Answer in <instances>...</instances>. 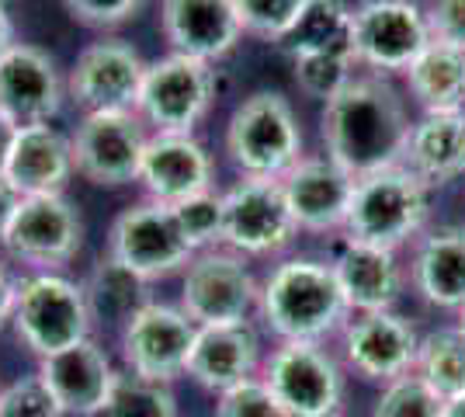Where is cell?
<instances>
[{"label":"cell","mask_w":465,"mask_h":417,"mask_svg":"<svg viewBox=\"0 0 465 417\" xmlns=\"http://www.w3.org/2000/svg\"><path fill=\"white\" fill-rule=\"evenodd\" d=\"M21 195L15 192V184L0 174V240L7 233V226H11V216H15V209H18Z\"/></svg>","instance_id":"41"},{"label":"cell","mask_w":465,"mask_h":417,"mask_svg":"<svg viewBox=\"0 0 465 417\" xmlns=\"http://www.w3.org/2000/svg\"><path fill=\"white\" fill-rule=\"evenodd\" d=\"M215 101L213 63L167 53L163 60L146 63V77L139 87L136 115L153 133L192 136V129L209 115Z\"/></svg>","instance_id":"8"},{"label":"cell","mask_w":465,"mask_h":417,"mask_svg":"<svg viewBox=\"0 0 465 417\" xmlns=\"http://www.w3.org/2000/svg\"><path fill=\"white\" fill-rule=\"evenodd\" d=\"M232 7H236L243 35L278 42L292 25V18L299 15L302 0H232Z\"/></svg>","instance_id":"35"},{"label":"cell","mask_w":465,"mask_h":417,"mask_svg":"<svg viewBox=\"0 0 465 417\" xmlns=\"http://www.w3.org/2000/svg\"><path fill=\"white\" fill-rule=\"evenodd\" d=\"M257 372H261V338L251 320L198 327L184 376H192L202 390L219 397L232 386L253 379Z\"/></svg>","instance_id":"22"},{"label":"cell","mask_w":465,"mask_h":417,"mask_svg":"<svg viewBox=\"0 0 465 417\" xmlns=\"http://www.w3.org/2000/svg\"><path fill=\"white\" fill-rule=\"evenodd\" d=\"M403 164L430 188L462 178L465 112H427L420 122H413Z\"/></svg>","instance_id":"26"},{"label":"cell","mask_w":465,"mask_h":417,"mask_svg":"<svg viewBox=\"0 0 465 417\" xmlns=\"http://www.w3.org/2000/svg\"><path fill=\"white\" fill-rule=\"evenodd\" d=\"M11 327L32 355L45 358L91 338L94 317L80 282L59 272H28L18 278Z\"/></svg>","instance_id":"5"},{"label":"cell","mask_w":465,"mask_h":417,"mask_svg":"<svg viewBox=\"0 0 465 417\" xmlns=\"http://www.w3.org/2000/svg\"><path fill=\"white\" fill-rule=\"evenodd\" d=\"M427 216H430V184L417 178L407 164H396L354 181L344 237L400 251L407 240L424 230Z\"/></svg>","instance_id":"3"},{"label":"cell","mask_w":465,"mask_h":417,"mask_svg":"<svg viewBox=\"0 0 465 417\" xmlns=\"http://www.w3.org/2000/svg\"><path fill=\"white\" fill-rule=\"evenodd\" d=\"M215 417H289L261 376L232 386L215 400Z\"/></svg>","instance_id":"36"},{"label":"cell","mask_w":465,"mask_h":417,"mask_svg":"<svg viewBox=\"0 0 465 417\" xmlns=\"http://www.w3.org/2000/svg\"><path fill=\"white\" fill-rule=\"evenodd\" d=\"M101 417H181V407L167 382L118 372Z\"/></svg>","instance_id":"31"},{"label":"cell","mask_w":465,"mask_h":417,"mask_svg":"<svg viewBox=\"0 0 465 417\" xmlns=\"http://www.w3.org/2000/svg\"><path fill=\"white\" fill-rule=\"evenodd\" d=\"M413 289L441 310L465 306V226H438L424 233L410 264Z\"/></svg>","instance_id":"25"},{"label":"cell","mask_w":465,"mask_h":417,"mask_svg":"<svg viewBox=\"0 0 465 417\" xmlns=\"http://www.w3.org/2000/svg\"><path fill=\"white\" fill-rule=\"evenodd\" d=\"M66 84L59 77L56 63L39 45L15 42L0 56V112L18 125L53 122L63 108Z\"/></svg>","instance_id":"18"},{"label":"cell","mask_w":465,"mask_h":417,"mask_svg":"<svg viewBox=\"0 0 465 417\" xmlns=\"http://www.w3.org/2000/svg\"><path fill=\"white\" fill-rule=\"evenodd\" d=\"M289 60L299 56H351L354 60V7L344 0H302L285 35L278 39Z\"/></svg>","instance_id":"27"},{"label":"cell","mask_w":465,"mask_h":417,"mask_svg":"<svg viewBox=\"0 0 465 417\" xmlns=\"http://www.w3.org/2000/svg\"><path fill=\"white\" fill-rule=\"evenodd\" d=\"M213 157L194 136H177V133H153L143 164H139V184L146 195L163 205L192 199L198 192L213 188Z\"/></svg>","instance_id":"20"},{"label":"cell","mask_w":465,"mask_h":417,"mask_svg":"<svg viewBox=\"0 0 465 417\" xmlns=\"http://www.w3.org/2000/svg\"><path fill=\"white\" fill-rule=\"evenodd\" d=\"M194 334H198V323L181 306L146 299L122 327L125 372L171 386L177 376L188 372Z\"/></svg>","instance_id":"12"},{"label":"cell","mask_w":465,"mask_h":417,"mask_svg":"<svg viewBox=\"0 0 465 417\" xmlns=\"http://www.w3.org/2000/svg\"><path fill=\"white\" fill-rule=\"evenodd\" d=\"M11 45H15V21H11L7 7H4V0H0V56H4Z\"/></svg>","instance_id":"43"},{"label":"cell","mask_w":465,"mask_h":417,"mask_svg":"<svg viewBox=\"0 0 465 417\" xmlns=\"http://www.w3.org/2000/svg\"><path fill=\"white\" fill-rule=\"evenodd\" d=\"M0 417H66L63 407L49 397L39 376L18 379L11 386H0Z\"/></svg>","instance_id":"37"},{"label":"cell","mask_w":465,"mask_h":417,"mask_svg":"<svg viewBox=\"0 0 465 417\" xmlns=\"http://www.w3.org/2000/svg\"><path fill=\"white\" fill-rule=\"evenodd\" d=\"M146 77V60L125 39L91 42L70 66L66 94L87 112H136L139 87Z\"/></svg>","instance_id":"15"},{"label":"cell","mask_w":465,"mask_h":417,"mask_svg":"<svg viewBox=\"0 0 465 417\" xmlns=\"http://www.w3.org/2000/svg\"><path fill=\"white\" fill-rule=\"evenodd\" d=\"M445 417H465V393L455 400H445Z\"/></svg>","instance_id":"44"},{"label":"cell","mask_w":465,"mask_h":417,"mask_svg":"<svg viewBox=\"0 0 465 417\" xmlns=\"http://www.w3.org/2000/svg\"><path fill=\"white\" fill-rule=\"evenodd\" d=\"M261 303V282L243 254L230 247L198 251L181 278V310L198 327L247 323Z\"/></svg>","instance_id":"6"},{"label":"cell","mask_w":465,"mask_h":417,"mask_svg":"<svg viewBox=\"0 0 465 417\" xmlns=\"http://www.w3.org/2000/svg\"><path fill=\"white\" fill-rule=\"evenodd\" d=\"M108 254L136 272L143 282H156L174 272H184L194 251L181 233L174 209L163 202H136L112 223L108 233Z\"/></svg>","instance_id":"10"},{"label":"cell","mask_w":465,"mask_h":417,"mask_svg":"<svg viewBox=\"0 0 465 417\" xmlns=\"http://www.w3.org/2000/svg\"><path fill=\"white\" fill-rule=\"evenodd\" d=\"M413 372L441 400H455L465 393V338L459 327H441L420 338Z\"/></svg>","instance_id":"30"},{"label":"cell","mask_w":465,"mask_h":417,"mask_svg":"<svg viewBox=\"0 0 465 417\" xmlns=\"http://www.w3.org/2000/svg\"><path fill=\"white\" fill-rule=\"evenodd\" d=\"M257 313L282 341H320L348 327V299L337 285L330 261L289 258L261 282Z\"/></svg>","instance_id":"2"},{"label":"cell","mask_w":465,"mask_h":417,"mask_svg":"<svg viewBox=\"0 0 465 417\" xmlns=\"http://www.w3.org/2000/svg\"><path fill=\"white\" fill-rule=\"evenodd\" d=\"M66 11L87 28H118L136 18L143 0H63Z\"/></svg>","instance_id":"38"},{"label":"cell","mask_w":465,"mask_h":417,"mask_svg":"<svg viewBox=\"0 0 465 417\" xmlns=\"http://www.w3.org/2000/svg\"><path fill=\"white\" fill-rule=\"evenodd\" d=\"M15 299H18V278L7 272V264H0V331L15 317Z\"/></svg>","instance_id":"40"},{"label":"cell","mask_w":465,"mask_h":417,"mask_svg":"<svg viewBox=\"0 0 465 417\" xmlns=\"http://www.w3.org/2000/svg\"><path fill=\"white\" fill-rule=\"evenodd\" d=\"M160 32L171 53L202 63L226 60L243 39L232 0H160Z\"/></svg>","instance_id":"19"},{"label":"cell","mask_w":465,"mask_h":417,"mask_svg":"<svg viewBox=\"0 0 465 417\" xmlns=\"http://www.w3.org/2000/svg\"><path fill=\"white\" fill-rule=\"evenodd\" d=\"M371 417H445V400L417 372H407V376L386 382L382 397L375 400Z\"/></svg>","instance_id":"33"},{"label":"cell","mask_w":465,"mask_h":417,"mask_svg":"<svg viewBox=\"0 0 465 417\" xmlns=\"http://www.w3.org/2000/svg\"><path fill=\"white\" fill-rule=\"evenodd\" d=\"M84 293H87L91 317L125 327V320L146 303V282L136 272H129L125 264H118L112 254H104L91 268V275L84 282Z\"/></svg>","instance_id":"29"},{"label":"cell","mask_w":465,"mask_h":417,"mask_svg":"<svg viewBox=\"0 0 465 417\" xmlns=\"http://www.w3.org/2000/svg\"><path fill=\"white\" fill-rule=\"evenodd\" d=\"M226 154L243 178H285L302 160V129L289 98L253 91L240 101L226 125Z\"/></svg>","instance_id":"4"},{"label":"cell","mask_w":465,"mask_h":417,"mask_svg":"<svg viewBox=\"0 0 465 417\" xmlns=\"http://www.w3.org/2000/svg\"><path fill=\"white\" fill-rule=\"evenodd\" d=\"M171 209H174L177 226H181V233H184V240H188V247H192L194 254L223 247V226H226L223 195H215L213 188H209V192H198L192 199L177 202Z\"/></svg>","instance_id":"32"},{"label":"cell","mask_w":465,"mask_h":417,"mask_svg":"<svg viewBox=\"0 0 465 417\" xmlns=\"http://www.w3.org/2000/svg\"><path fill=\"white\" fill-rule=\"evenodd\" d=\"M223 247L243 258H272L299 233L282 178H240L223 195Z\"/></svg>","instance_id":"11"},{"label":"cell","mask_w":465,"mask_h":417,"mask_svg":"<svg viewBox=\"0 0 465 417\" xmlns=\"http://www.w3.org/2000/svg\"><path fill=\"white\" fill-rule=\"evenodd\" d=\"M358 63L351 56H299L292 60V77L306 98H316L327 104L333 94H341L354 77Z\"/></svg>","instance_id":"34"},{"label":"cell","mask_w":465,"mask_h":417,"mask_svg":"<svg viewBox=\"0 0 465 417\" xmlns=\"http://www.w3.org/2000/svg\"><path fill=\"white\" fill-rule=\"evenodd\" d=\"M410 94L427 112H465V49L430 39L410 63Z\"/></svg>","instance_id":"28"},{"label":"cell","mask_w":465,"mask_h":417,"mask_svg":"<svg viewBox=\"0 0 465 417\" xmlns=\"http://www.w3.org/2000/svg\"><path fill=\"white\" fill-rule=\"evenodd\" d=\"M455 327L462 331V338H465V306H462V310H459V323H455Z\"/></svg>","instance_id":"45"},{"label":"cell","mask_w":465,"mask_h":417,"mask_svg":"<svg viewBox=\"0 0 465 417\" xmlns=\"http://www.w3.org/2000/svg\"><path fill=\"white\" fill-rule=\"evenodd\" d=\"M410 129L407 101L379 74H354L348 87L323 104L320 119L327 157L354 181L403 164Z\"/></svg>","instance_id":"1"},{"label":"cell","mask_w":465,"mask_h":417,"mask_svg":"<svg viewBox=\"0 0 465 417\" xmlns=\"http://www.w3.org/2000/svg\"><path fill=\"white\" fill-rule=\"evenodd\" d=\"M427 25H430V39L465 49V0H430Z\"/></svg>","instance_id":"39"},{"label":"cell","mask_w":465,"mask_h":417,"mask_svg":"<svg viewBox=\"0 0 465 417\" xmlns=\"http://www.w3.org/2000/svg\"><path fill=\"white\" fill-rule=\"evenodd\" d=\"M330 268L348 299L351 313L392 310V303L403 293V264L396 261V251H386V247L344 240Z\"/></svg>","instance_id":"23"},{"label":"cell","mask_w":465,"mask_h":417,"mask_svg":"<svg viewBox=\"0 0 465 417\" xmlns=\"http://www.w3.org/2000/svg\"><path fill=\"white\" fill-rule=\"evenodd\" d=\"M35 376L66 417H101L118 369L112 365V355L94 338H87L56 355L39 358Z\"/></svg>","instance_id":"16"},{"label":"cell","mask_w":465,"mask_h":417,"mask_svg":"<svg viewBox=\"0 0 465 417\" xmlns=\"http://www.w3.org/2000/svg\"><path fill=\"white\" fill-rule=\"evenodd\" d=\"M430 42L427 11L417 0H361L354 7V63L382 74H407Z\"/></svg>","instance_id":"13"},{"label":"cell","mask_w":465,"mask_h":417,"mask_svg":"<svg viewBox=\"0 0 465 417\" xmlns=\"http://www.w3.org/2000/svg\"><path fill=\"white\" fill-rule=\"evenodd\" d=\"M4 178L25 195H63L66 181L74 178V150L70 136H63L56 125H21L11 157L4 167Z\"/></svg>","instance_id":"24"},{"label":"cell","mask_w":465,"mask_h":417,"mask_svg":"<svg viewBox=\"0 0 465 417\" xmlns=\"http://www.w3.org/2000/svg\"><path fill=\"white\" fill-rule=\"evenodd\" d=\"M146 143V122L136 112H87L70 136L74 171L101 188L133 184L139 181Z\"/></svg>","instance_id":"14"},{"label":"cell","mask_w":465,"mask_h":417,"mask_svg":"<svg viewBox=\"0 0 465 417\" xmlns=\"http://www.w3.org/2000/svg\"><path fill=\"white\" fill-rule=\"evenodd\" d=\"M282 188H285V199H289L299 230H310V233L344 230L351 195H354V178L344 174L327 154L299 160L282 178Z\"/></svg>","instance_id":"21"},{"label":"cell","mask_w":465,"mask_h":417,"mask_svg":"<svg viewBox=\"0 0 465 417\" xmlns=\"http://www.w3.org/2000/svg\"><path fill=\"white\" fill-rule=\"evenodd\" d=\"M0 243L28 272H63L84 243V219L66 195H25Z\"/></svg>","instance_id":"9"},{"label":"cell","mask_w":465,"mask_h":417,"mask_svg":"<svg viewBox=\"0 0 465 417\" xmlns=\"http://www.w3.org/2000/svg\"><path fill=\"white\" fill-rule=\"evenodd\" d=\"M420 334L407 317L379 310V313H354L344 327V358L361 379L392 382L407 376L417 365Z\"/></svg>","instance_id":"17"},{"label":"cell","mask_w":465,"mask_h":417,"mask_svg":"<svg viewBox=\"0 0 465 417\" xmlns=\"http://www.w3.org/2000/svg\"><path fill=\"white\" fill-rule=\"evenodd\" d=\"M261 379L289 417L341 414L344 372L337 358L316 341H282L268 362H261Z\"/></svg>","instance_id":"7"},{"label":"cell","mask_w":465,"mask_h":417,"mask_svg":"<svg viewBox=\"0 0 465 417\" xmlns=\"http://www.w3.org/2000/svg\"><path fill=\"white\" fill-rule=\"evenodd\" d=\"M18 122L7 119L4 112H0V174H4V167H7V157H11V146H15V136H18Z\"/></svg>","instance_id":"42"}]
</instances>
